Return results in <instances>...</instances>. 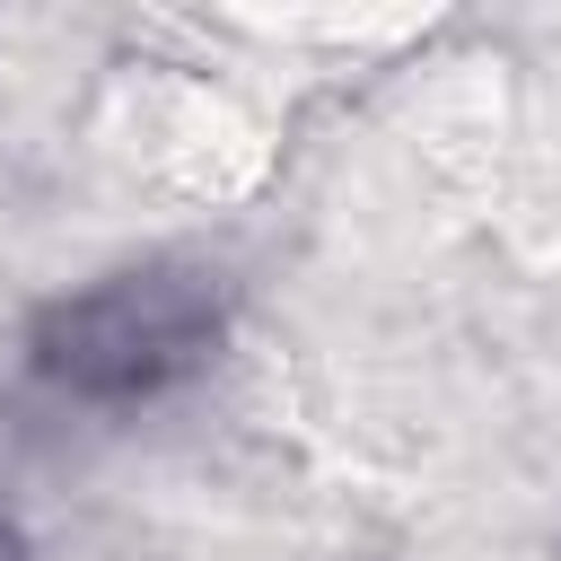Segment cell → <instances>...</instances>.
<instances>
[{"label":"cell","instance_id":"cell-1","mask_svg":"<svg viewBox=\"0 0 561 561\" xmlns=\"http://www.w3.org/2000/svg\"><path fill=\"white\" fill-rule=\"evenodd\" d=\"M210 351V298L175 272H131V280H105L88 298H70L53 324H44V377L88 394V403H131V394H158L167 377H184L193 359Z\"/></svg>","mask_w":561,"mask_h":561}]
</instances>
